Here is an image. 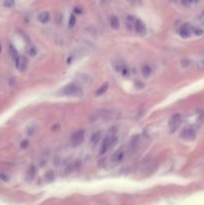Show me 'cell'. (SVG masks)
<instances>
[{"label": "cell", "instance_id": "6da1fadb", "mask_svg": "<svg viewBox=\"0 0 204 205\" xmlns=\"http://www.w3.org/2000/svg\"><path fill=\"white\" fill-rule=\"evenodd\" d=\"M61 93L63 95H66V96L78 97V96H82V95H83V90H82V88L79 86L78 84L69 83L66 85V86L63 87V89L61 90Z\"/></svg>", "mask_w": 204, "mask_h": 205}, {"label": "cell", "instance_id": "603a6c76", "mask_svg": "<svg viewBox=\"0 0 204 205\" xmlns=\"http://www.w3.org/2000/svg\"><path fill=\"white\" fill-rule=\"evenodd\" d=\"M197 1H198V0H181L183 5H188L190 3H196Z\"/></svg>", "mask_w": 204, "mask_h": 205}, {"label": "cell", "instance_id": "d4e9b609", "mask_svg": "<svg viewBox=\"0 0 204 205\" xmlns=\"http://www.w3.org/2000/svg\"><path fill=\"white\" fill-rule=\"evenodd\" d=\"M0 52H1V45H0Z\"/></svg>", "mask_w": 204, "mask_h": 205}, {"label": "cell", "instance_id": "30bf717a", "mask_svg": "<svg viewBox=\"0 0 204 205\" xmlns=\"http://www.w3.org/2000/svg\"><path fill=\"white\" fill-rule=\"evenodd\" d=\"M101 135H102V132L101 131H96V132H94L93 134L91 135V137H90V143H91V145H93V146H95L97 143L100 141V139H101Z\"/></svg>", "mask_w": 204, "mask_h": 205}, {"label": "cell", "instance_id": "cb8c5ba5", "mask_svg": "<svg viewBox=\"0 0 204 205\" xmlns=\"http://www.w3.org/2000/svg\"><path fill=\"white\" fill-rule=\"evenodd\" d=\"M128 1L133 5H139L141 3V0H128Z\"/></svg>", "mask_w": 204, "mask_h": 205}, {"label": "cell", "instance_id": "ac0fdd59", "mask_svg": "<svg viewBox=\"0 0 204 205\" xmlns=\"http://www.w3.org/2000/svg\"><path fill=\"white\" fill-rule=\"evenodd\" d=\"M26 51H27V53L29 54V55H31V56H35V54H36V48L34 47L33 45H29L28 47H27V49H26Z\"/></svg>", "mask_w": 204, "mask_h": 205}, {"label": "cell", "instance_id": "8992f818", "mask_svg": "<svg viewBox=\"0 0 204 205\" xmlns=\"http://www.w3.org/2000/svg\"><path fill=\"white\" fill-rule=\"evenodd\" d=\"M16 62V67L18 68L20 71H25L26 68H27V65H28V60H27V58L25 56H19L18 59L15 60Z\"/></svg>", "mask_w": 204, "mask_h": 205}, {"label": "cell", "instance_id": "5b68a950", "mask_svg": "<svg viewBox=\"0 0 204 205\" xmlns=\"http://www.w3.org/2000/svg\"><path fill=\"white\" fill-rule=\"evenodd\" d=\"M126 153H127V150L124 148V147L119 148L112 155V157H111L112 162H114V163L116 164V163H120L121 161H123V159L125 158V156H126Z\"/></svg>", "mask_w": 204, "mask_h": 205}, {"label": "cell", "instance_id": "7c38bea8", "mask_svg": "<svg viewBox=\"0 0 204 205\" xmlns=\"http://www.w3.org/2000/svg\"><path fill=\"white\" fill-rule=\"evenodd\" d=\"M141 73H142L145 78H148L152 74V68L149 65H147V64H145L141 68Z\"/></svg>", "mask_w": 204, "mask_h": 205}, {"label": "cell", "instance_id": "ffe728a7", "mask_svg": "<svg viewBox=\"0 0 204 205\" xmlns=\"http://www.w3.org/2000/svg\"><path fill=\"white\" fill-rule=\"evenodd\" d=\"M14 3H15V2H14V0H5L3 4H4L5 7L11 8V7H13V6H14Z\"/></svg>", "mask_w": 204, "mask_h": 205}, {"label": "cell", "instance_id": "9c48e42d", "mask_svg": "<svg viewBox=\"0 0 204 205\" xmlns=\"http://www.w3.org/2000/svg\"><path fill=\"white\" fill-rule=\"evenodd\" d=\"M191 32H192V29L190 28L188 25L182 26L180 30H179V34H180V36L183 37V38H188V37L191 35Z\"/></svg>", "mask_w": 204, "mask_h": 205}, {"label": "cell", "instance_id": "9a60e30c", "mask_svg": "<svg viewBox=\"0 0 204 205\" xmlns=\"http://www.w3.org/2000/svg\"><path fill=\"white\" fill-rule=\"evenodd\" d=\"M107 89H108V84H107V83H104V84H102L101 86H100L97 90H96L95 94L97 95V96H100V95H103V94H104L105 92L107 91Z\"/></svg>", "mask_w": 204, "mask_h": 205}, {"label": "cell", "instance_id": "5bb4252c", "mask_svg": "<svg viewBox=\"0 0 204 205\" xmlns=\"http://www.w3.org/2000/svg\"><path fill=\"white\" fill-rule=\"evenodd\" d=\"M34 176H35V167L34 166H30L29 169L27 170V173H26V178L27 180H32L34 178Z\"/></svg>", "mask_w": 204, "mask_h": 205}, {"label": "cell", "instance_id": "4fadbf2b", "mask_svg": "<svg viewBox=\"0 0 204 205\" xmlns=\"http://www.w3.org/2000/svg\"><path fill=\"white\" fill-rule=\"evenodd\" d=\"M110 25L113 29H118L119 28V19L118 17L113 15L111 16V18H110Z\"/></svg>", "mask_w": 204, "mask_h": 205}, {"label": "cell", "instance_id": "52a82bcc", "mask_svg": "<svg viewBox=\"0 0 204 205\" xmlns=\"http://www.w3.org/2000/svg\"><path fill=\"white\" fill-rule=\"evenodd\" d=\"M181 137L186 140H192L195 137V131L190 127L184 128L181 132Z\"/></svg>", "mask_w": 204, "mask_h": 205}, {"label": "cell", "instance_id": "d6986e66", "mask_svg": "<svg viewBox=\"0 0 204 205\" xmlns=\"http://www.w3.org/2000/svg\"><path fill=\"white\" fill-rule=\"evenodd\" d=\"M75 23H76V17H75L74 14H72V15H70V18H69V22H68L69 28H72V27H74Z\"/></svg>", "mask_w": 204, "mask_h": 205}, {"label": "cell", "instance_id": "2e32d148", "mask_svg": "<svg viewBox=\"0 0 204 205\" xmlns=\"http://www.w3.org/2000/svg\"><path fill=\"white\" fill-rule=\"evenodd\" d=\"M9 53L11 57L13 58L14 60H17L19 57V54H18V51L16 50V48L13 45H9Z\"/></svg>", "mask_w": 204, "mask_h": 205}, {"label": "cell", "instance_id": "44dd1931", "mask_svg": "<svg viewBox=\"0 0 204 205\" xmlns=\"http://www.w3.org/2000/svg\"><path fill=\"white\" fill-rule=\"evenodd\" d=\"M192 31H193V33H195L196 35H198V36L202 35V34L204 33L202 29H200V28H196V27H194V28H192Z\"/></svg>", "mask_w": 204, "mask_h": 205}, {"label": "cell", "instance_id": "277c9868", "mask_svg": "<svg viewBox=\"0 0 204 205\" xmlns=\"http://www.w3.org/2000/svg\"><path fill=\"white\" fill-rule=\"evenodd\" d=\"M182 123V116L179 113H175L174 115H172V117L169 120V129H170V132L173 133L175 132L177 129L180 127Z\"/></svg>", "mask_w": 204, "mask_h": 205}, {"label": "cell", "instance_id": "3957f363", "mask_svg": "<svg viewBox=\"0 0 204 205\" xmlns=\"http://www.w3.org/2000/svg\"><path fill=\"white\" fill-rule=\"evenodd\" d=\"M85 131L83 129H78L75 132H73L70 136V145L72 147H78L79 145H81V143L84 140Z\"/></svg>", "mask_w": 204, "mask_h": 205}, {"label": "cell", "instance_id": "ba28073f", "mask_svg": "<svg viewBox=\"0 0 204 205\" xmlns=\"http://www.w3.org/2000/svg\"><path fill=\"white\" fill-rule=\"evenodd\" d=\"M134 29L135 31L139 34H144L146 32V27H145V24L139 19L135 20V23H134Z\"/></svg>", "mask_w": 204, "mask_h": 205}, {"label": "cell", "instance_id": "7a4b0ae2", "mask_svg": "<svg viewBox=\"0 0 204 205\" xmlns=\"http://www.w3.org/2000/svg\"><path fill=\"white\" fill-rule=\"evenodd\" d=\"M118 143V138L115 135H109L106 136L104 140L102 141L101 147H100V154H105L107 151L112 149Z\"/></svg>", "mask_w": 204, "mask_h": 205}, {"label": "cell", "instance_id": "7402d4cb", "mask_svg": "<svg viewBox=\"0 0 204 205\" xmlns=\"http://www.w3.org/2000/svg\"><path fill=\"white\" fill-rule=\"evenodd\" d=\"M29 145V141L28 140H23V141L21 142V144H20V148L21 149H25L28 147Z\"/></svg>", "mask_w": 204, "mask_h": 205}, {"label": "cell", "instance_id": "e0dca14e", "mask_svg": "<svg viewBox=\"0 0 204 205\" xmlns=\"http://www.w3.org/2000/svg\"><path fill=\"white\" fill-rule=\"evenodd\" d=\"M55 178V174L54 172L52 171V170H49V171H47L45 173V179L47 181H49V182H51V181H53Z\"/></svg>", "mask_w": 204, "mask_h": 205}, {"label": "cell", "instance_id": "8fae6325", "mask_svg": "<svg viewBox=\"0 0 204 205\" xmlns=\"http://www.w3.org/2000/svg\"><path fill=\"white\" fill-rule=\"evenodd\" d=\"M49 19H50V15H49V13L48 12H46V11H44V12H41L39 15H38V20L41 22V23H47L48 21H49Z\"/></svg>", "mask_w": 204, "mask_h": 205}]
</instances>
